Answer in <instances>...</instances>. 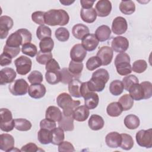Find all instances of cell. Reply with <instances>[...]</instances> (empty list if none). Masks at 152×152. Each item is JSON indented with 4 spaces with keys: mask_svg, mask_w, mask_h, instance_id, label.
<instances>
[{
    "mask_svg": "<svg viewBox=\"0 0 152 152\" xmlns=\"http://www.w3.org/2000/svg\"><path fill=\"white\" fill-rule=\"evenodd\" d=\"M109 77V74L106 69L100 68L96 70L93 73L91 79L87 81L88 88L91 91H102Z\"/></svg>",
    "mask_w": 152,
    "mask_h": 152,
    "instance_id": "obj_1",
    "label": "cell"
},
{
    "mask_svg": "<svg viewBox=\"0 0 152 152\" xmlns=\"http://www.w3.org/2000/svg\"><path fill=\"white\" fill-rule=\"evenodd\" d=\"M69 20V16L64 10L52 9L45 13V24L50 26H65Z\"/></svg>",
    "mask_w": 152,
    "mask_h": 152,
    "instance_id": "obj_2",
    "label": "cell"
},
{
    "mask_svg": "<svg viewBox=\"0 0 152 152\" xmlns=\"http://www.w3.org/2000/svg\"><path fill=\"white\" fill-rule=\"evenodd\" d=\"M32 39L31 32L26 28H20L11 34L6 40L5 45L11 48H20L27 43H30Z\"/></svg>",
    "mask_w": 152,
    "mask_h": 152,
    "instance_id": "obj_3",
    "label": "cell"
},
{
    "mask_svg": "<svg viewBox=\"0 0 152 152\" xmlns=\"http://www.w3.org/2000/svg\"><path fill=\"white\" fill-rule=\"evenodd\" d=\"M59 107L63 109L62 114L65 116L72 115L74 110L80 104L79 100H74L71 96L66 93H62L56 98Z\"/></svg>",
    "mask_w": 152,
    "mask_h": 152,
    "instance_id": "obj_4",
    "label": "cell"
},
{
    "mask_svg": "<svg viewBox=\"0 0 152 152\" xmlns=\"http://www.w3.org/2000/svg\"><path fill=\"white\" fill-rule=\"evenodd\" d=\"M130 61L129 56L125 52L119 53L116 55L115 59V65L118 74L125 76L131 73L132 67Z\"/></svg>",
    "mask_w": 152,
    "mask_h": 152,
    "instance_id": "obj_5",
    "label": "cell"
},
{
    "mask_svg": "<svg viewBox=\"0 0 152 152\" xmlns=\"http://www.w3.org/2000/svg\"><path fill=\"white\" fill-rule=\"evenodd\" d=\"M0 128L2 131L10 132L15 127L14 119L12 118L11 112L7 108L0 109Z\"/></svg>",
    "mask_w": 152,
    "mask_h": 152,
    "instance_id": "obj_6",
    "label": "cell"
},
{
    "mask_svg": "<svg viewBox=\"0 0 152 152\" xmlns=\"http://www.w3.org/2000/svg\"><path fill=\"white\" fill-rule=\"evenodd\" d=\"M28 87L27 82L24 79L20 78L11 83L8 89L14 96H24L28 92Z\"/></svg>",
    "mask_w": 152,
    "mask_h": 152,
    "instance_id": "obj_7",
    "label": "cell"
},
{
    "mask_svg": "<svg viewBox=\"0 0 152 152\" xmlns=\"http://www.w3.org/2000/svg\"><path fill=\"white\" fill-rule=\"evenodd\" d=\"M17 72L21 75L28 74L31 69V60L26 56L21 55L14 61Z\"/></svg>",
    "mask_w": 152,
    "mask_h": 152,
    "instance_id": "obj_8",
    "label": "cell"
},
{
    "mask_svg": "<svg viewBox=\"0 0 152 152\" xmlns=\"http://www.w3.org/2000/svg\"><path fill=\"white\" fill-rule=\"evenodd\" d=\"M137 144L142 147L150 148L152 147V129L151 128L138 131L135 135Z\"/></svg>",
    "mask_w": 152,
    "mask_h": 152,
    "instance_id": "obj_9",
    "label": "cell"
},
{
    "mask_svg": "<svg viewBox=\"0 0 152 152\" xmlns=\"http://www.w3.org/2000/svg\"><path fill=\"white\" fill-rule=\"evenodd\" d=\"M113 52L112 48L108 46L101 47L97 53V56L100 58L102 62V65L106 66L110 64L112 61Z\"/></svg>",
    "mask_w": 152,
    "mask_h": 152,
    "instance_id": "obj_10",
    "label": "cell"
},
{
    "mask_svg": "<svg viewBox=\"0 0 152 152\" xmlns=\"http://www.w3.org/2000/svg\"><path fill=\"white\" fill-rule=\"evenodd\" d=\"M112 50L116 52H125L129 48V41L125 37L116 36L114 37L111 42Z\"/></svg>",
    "mask_w": 152,
    "mask_h": 152,
    "instance_id": "obj_11",
    "label": "cell"
},
{
    "mask_svg": "<svg viewBox=\"0 0 152 152\" xmlns=\"http://www.w3.org/2000/svg\"><path fill=\"white\" fill-rule=\"evenodd\" d=\"M128 28V23L126 19L119 16L114 18L112 24V31L115 34L121 35L125 33Z\"/></svg>",
    "mask_w": 152,
    "mask_h": 152,
    "instance_id": "obj_12",
    "label": "cell"
},
{
    "mask_svg": "<svg viewBox=\"0 0 152 152\" xmlns=\"http://www.w3.org/2000/svg\"><path fill=\"white\" fill-rule=\"evenodd\" d=\"M97 15L100 17L108 16L112 11V4L108 0H100L97 1L95 6Z\"/></svg>",
    "mask_w": 152,
    "mask_h": 152,
    "instance_id": "obj_13",
    "label": "cell"
},
{
    "mask_svg": "<svg viewBox=\"0 0 152 152\" xmlns=\"http://www.w3.org/2000/svg\"><path fill=\"white\" fill-rule=\"evenodd\" d=\"M14 25L12 19L7 15H2L0 17V37L4 39L7 37L9 31Z\"/></svg>",
    "mask_w": 152,
    "mask_h": 152,
    "instance_id": "obj_14",
    "label": "cell"
},
{
    "mask_svg": "<svg viewBox=\"0 0 152 152\" xmlns=\"http://www.w3.org/2000/svg\"><path fill=\"white\" fill-rule=\"evenodd\" d=\"M87 55V51L81 44H76L72 46L70 50V58L72 61L82 62Z\"/></svg>",
    "mask_w": 152,
    "mask_h": 152,
    "instance_id": "obj_15",
    "label": "cell"
},
{
    "mask_svg": "<svg viewBox=\"0 0 152 152\" xmlns=\"http://www.w3.org/2000/svg\"><path fill=\"white\" fill-rule=\"evenodd\" d=\"M14 137L9 134H2L0 135V149L2 151H12L14 148Z\"/></svg>",
    "mask_w": 152,
    "mask_h": 152,
    "instance_id": "obj_16",
    "label": "cell"
},
{
    "mask_svg": "<svg viewBox=\"0 0 152 152\" xmlns=\"http://www.w3.org/2000/svg\"><path fill=\"white\" fill-rule=\"evenodd\" d=\"M99 41L94 34H88L81 40V45L86 51H93L96 49Z\"/></svg>",
    "mask_w": 152,
    "mask_h": 152,
    "instance_id": "obj_17",
    "label": "cell"
},
{
    "mask_svg": "<svg viewBox=\"0 0 152 152\" xmlns=\"http://www.w3.org/2000/svg\"><path fill=\"white\" fill-rule=\"evenodd\" d=\"M16 72L14 69L6 67L2 69L0 71V84L1 86L11 83L16 78Z\"/></svg>",
    "mask_w": 152,
    "mask_h": 152,
    "instance_id": "obj_18",
    "label": "cell"
},
{
    "mask_svg": "<svg viewBox=\"0 0 152 152\" xmlns=\"http://www.w3.org/2000/svg\"><path fill=\"white\" fill-rule=\"evenodd\" d=\"M46 92L45 86L42 84H31L28 90V95L33 99H39L44 97Z\"/></svg>",
    "mask_w": 152,
    "mask_h": 152,
    "instance_id": "obj_19",
    "label": "cell"
},
{
    "mask_svg": "<svg viewBox=\"0 0 152 152\" xmlns=\"http://www.w3.org/2000/svg\"><path fill=\"white\" fill-rule=\"evenodd\" d=\"M106 145L110 148H118L121 142V135L118 132H110L105 137Z\"/></svg>",
    "mask_w": 152,
    "mask_h": 152,
    "instance_id": "obj_20",
    "label": "cell"
},
{
    "mask_svg": "<svg viewBox=\"0 0 152 152\" xmlns=\"http://www.w3.org/2000/svg\"><path fill=\"white\" fill-rule=\"evenodd\" d=\"M89 109L84 105L78 106L73 112L72 116L74 120L78 122L85 121L89 116Z\"/></svg>",
    "mask_w": 152,
    "mask_h": 152,
    "instance_id": "obj_21",
    "label": "cell"
},
{
    "mask_svg": "<svg viewBox=\"0 0 152 152\" xmlns=\"http://www.w3.org/2000/svg\"><path fill=\"white\" fill-rule=\"evenodd\" d=\"M84 104L88 109H94L99 104V97L97 93L94 91H90L85 95Z\"/></svg>",
    "mask_w": 152,
    "mask_h": 152,
    "instance_id": "obj_22",
    "label": "cell"
},
{
    "mask_svg": "<svg viewBox=\"0 0 152 152\" xmlns=\"http://www.w3.org/2000/svg\"><path fill=\"white\" fill-rule=\"evenodd\" d=\"M128 91L130 96L134 100L139 101L144 99V91L143 87L139 83L133 84L129 88Z\"/></svg>",
    "mask_w": 152,
    "mask_h": 152,
    "instance_id": "obj_23",
    "label": "cell"
},
{
    "mask_svg": "<svg viewBox=\"0 0 152 152\" xmlns=\"http://www.w3.org/2000/svg\"><path fill=\"white\" fill-rule=\"evenodd\" d=\"M45 118L55 122H59L62 118V113L58 107L50 106L46 110Z\"/></svg>",
    "mask_w": 152,
    "mask_h": 152,
    "instance_id": "obj_24",
    "label": "cell"
},
{
    "mask_svg": "<svg viewBox=\"0 0 152 152\" xmlns=\"http://www.w3.org/2000/svg\"><path fill=\"white\" fill-rule=\"evenodd\" d=\"M104 122L103 118L98 115H92L88 121L89 128L93 131H98L103 128Z\"/></svg>",
    "mask_w": 152,
    "mask_h": 152,
    "instance_id": "obj_25",
    "label": "cell"
},
{
    "mask_svg": "<svg viewBox=\"0 0 152 152\" xmlns=\"http://www.w3.org/2000/svg\"><path fill=\"white\" fill-rule=\"evenodd\" d=\"M97 13L95 8L89 9L81 8L80 11V17L82 20L87 23H92L95 21L97 18Z\"/></svg>",
    "mask_w": 152,
    "mask_h": 152,
    "instance_id": "obj_26",
    "label": "cell"
},
{
    "mask_svg": "<svg viewBox=\"0 0 152 152\" xmlns=\"http://www.w3.org/2000/svg\"><path fill=\"white\" fill-rule=\"evenodd\" d=\"M89 32L88 27L83 24H77L72 28V33L74 37L78 40H82L85 36L89 34Z\"/></svg>",
    "mask_w": 152,
    "mask_h": 152,
    "instance_id": "obj_27",
    "label": "cell"
},
{
    "mask_svg": "<svg viewBox=\"0 0 152 152\" xmlns=\"http://www.w3.org/2000/svg\"><path fill=\"white\" fill-rule=\"evenodd\" d=\"M111 30L109 26L106 25H102L97 27L95 31L94 35L99 41L104 42L110 38Z\"/></svg>",
    "mask_w": 152,
    "mask_h": 152,
    "instance_id": "obj_28",
    "label": "cell"
},
{
    "mask_svg": "<svg viewBox=\"0 0 152 152\" xmlns=\"http://www.w3.org/2000/svg\"><path fill=\"white\" fill-rule=\"evenodd\" d=\"M74 120L72 115L65 116L62 114V119L58 122V126L64 131H72L74 128Z\"/></svg>",
    "mask_w": 152,
    "mask_h": 152,
    "instance_id": "obj_29",
    "label": "cell"
},
{
    "mask_svg": "<svg viewBox=\"0 0 152 152\" xmlns=\"http://www.w3.org/2000/svg\"><path fill=\"white\" fill-rule=\"evenodd\" d=\"M81 82L78 78H74L68 84V91L71 96L80 98L81 97L80 94V86Z\"/></svg>",
    "mask_w": 152,
    "mask_h": 152,
    "instance_id": "obj_30",
    "label": "cell"
},
{
    "mask_svg": "<svg viewBox=\"0 0 152 152\" xmlns=\"http://www.w3.org/2000/svg\"><path fill=\"white\" fill-rule=\"evenodd\" d=\"M119 10L125 15H131L135 11V5L132 1H122L119 4Z\"/></svg>",
    "mask_w": 152,
    "mask_h": 152,
    "instance_id": "obj_31",
    "label": "cell"
},
{
    "mask_svg": "<svg viewBox=\"0 0 152 152\" xmlns=\"http://www.w3.org/2000/svg\"><path fill=\"white\" fill-rule=\"evenodd\" d=\"M140 121L139 118L133 114H130L125 116L124 124L129 129H135L140 126Z\"/></svg>",
    "mask_w": 152,
    "mask_h": 152,
    "instance_id": "obj_32",
    "label": "cell"
},
{
    "mask_svg": "<svg viewBox=\"0 0 152 152\" xmlns=\"http://www.w3.org/2000/svg\"><path fill=\"white\" fill-rule=\"evenodd\" d=\"M83 69V64L71 61L69 64L68 70L74 78H78L81 76Z\"/></svg>",
    "mask_w": 152,
    "mask_h": 152,
    "instance_id": "obj_33",
    "label": "cell"
},
{
    "mask_svg": "<svg viewBox=\"0 0 152 152\" xmlns=\"http://www.w3.org/2000/svg\"><path fill=\"white\" fill-rule=\"evenodd\" d=\"M123 110L118 102H112L109 103L106 107L107 115L111 117H118L120 116Z\"/></svg>",
    "mask_w": 152,
    "mask_h": 152,
    "instance_id": "obj_34",
    "label": "cell"
},
{
    "mask_svg": "<svg viewBox=\"0 0 152 152\" xmlns=\"http://www.w3.org/2000/svg\"><path fill=\"white\" fill-rule=\"evenodd\" d=\"M37 140L42 144L46 145L51 143L52 132L51 131L40 128L37 132Z\"/></svg>",
    "mask_w": 152,
    "mask_h": 152,
    "instance_id": "obj_35",
    "label": "cell"
},
{
    "mask_svg": "<svg viewBox=\"0 0 152 152\" xmlns=\"http://www.w3.org/2000/svg\"><path fill=\"white\" fill-rule=\"evenodd\" d=\"M52 132V141L51 143L53 145H59L61 142H62L65 138L64 135V131L58 127L55 128L53 130L51 131Z\"/></svg>",
    "mask_w": 152,
    "mask_h": 152,
    "instance_id": "obj_36",
    "label": "cell"
},
{
    "mask_svg": "<svg viewBox=\"0 0 152 152\" xmlns=\"http://www.w3.org/2000/svg\"><path fill=\"white\" fill-rule=\"evenodd\" d=\"M118 103L120 104L122 110L124 111H126L132 107L134 105V100L129 94H125L119 99Z\"/></svg>",
    "mask_w": 152,
    "mask_h": 152,
    "instance_id": "obj_37",
    "label": "cell"
},
{
    "mask_svg": "<svg viewBox=\"0 0 152 152\" xmlns=\"http://www.w3.org/2000/svg\"><path fill=\"white\" fill-rule=\"evenodd\" d=\"M15 128L20 131H27L32 126L31 123L24 118H17L14 119Z\"/></svg>",
    "mask_w": 152,
    "mask_h": 152,
    "instance_id": "obj_38",
    "label": "cell"
},
{
    "mask_svg": "<svg viewBox=\"0 0 152 152\" xmlns=\"http://www.w3.org/2000/svg\"><path fill=\"white\" fill-rule=\"evenodd\" d=\"M124 90V84L120 80H113L110 83L109 85V91L110 93L114 96H119L121 94Z\"/></svg>",
    "mask_w": 152,
    "mask_h": 152,
    "instance_id": "obj_39",
    "label": "cell"
},
{
    "mask_svg": "<svg viewBox=\"0 0 152 152\" xmlns=\"http://www.w3.org/2000/svg\"><path fill=\"white\" fill-rule=\"evenodd\" d=\"M121 135V142L120 147L122 149L125 150H131L134 145V140L132 137L127 134L122 133Z\"/></svg>",
    "mask_w": 152,
    "mask_h": 152,
    "instance_id": "obj_40",
    "label": "cell"
},
{
    "mask_svg": "<svg viewBox=\"0 0 152 152\" xmlns=\"http://www.w3.org/2000/svg\"><path fill=\"white\" fill-rule=\"evenodd\" d=\"M46 81L51 85H55L61 81V73L58 71H46L45 74Z\"/></svg>",
    "mask_w": 152,
    "mask_h": 152,
    "instance_id": "obj_41",
    "label": "cell"
},
{
    "mask_svg": "<svg viewBox=\"0 0 152 152\" xmlns=\"http://www.w3.org/2000/svg\"><path fill=\"white\" fill-rule=\"evenodd\" d=\"M54 47V42L51 37H46L40 40L39 48L43 52H50Z\"/></svg>",
    "mask_w": 152,
    "mask_h": 152,
    "instance_id": "obj_42",
    "label": "cell"
},
{
    "mask_svg": "<svg viewBox=\"0 0 152 152\" xmlns=\"http://www.w3.org/2000/svg\"><path fill=\"white\" fill-rule=\"evenodd\" d=\"M21 50L23 54L30 57L35 56L38 52L36 46L30 42L24 44L21 47Z\"/></svg>",
    "mask_w": 152,
    "mask_h": 152,
    "instance_id": "obj_43",
    "label": "cell"
},
{
    "mask_svg": "<svg viewBox=\"0 0 152 152\" xmlns=\"http://www.w3.org/2000/svg\"><path fill=\"white\" fill-rule=\"evenodd\" d=\"M36 36L38 39L41 40L46 37H50L52 36V31L50 28L46 26H40L37 28Z\"/></svg>",
    "mask_w": 152,
    "mask_h": 152,
    "instance_id": "obj_44",
    "label": "cell"
},
{
    "mask_svg": "<svg viewBox=\"0 0 152 152\" xmlns=\"http://www.w3.org/2000/svg\"><path fill=\"white\" fill-rule=\"evenodd\" d=\"M55 36L59 41L62 42H66L69 37V32L66 28L61 27L56 30Z\"/></svg>",
    "mask_w": 152,
    "mask_h": 152,
    "instance_id": "obj_45",
    "label": "cell"
},
{
    "mask_svg": "<svg viewBox=\"0 0 152 152\" xmlns=\"http://www.w3.org/2000/svg\"><path fill=\"white\" fill-rule=\"evenodd\" d=\"M36 59L39 64L46 65L51 59H52V53L51 52H43L40 50L36 55Z\"/></svg>",
    "mask_w": 152,
    "mask_h": 152,
    "instance_id": "obj_46",
    "label": "cell"
},
{
    "mask_svg": "<svg viewBox=\"0 0 152 152\" xmlns=\"http://www.w3.org/2000/svg\"><path fill=\"white\" fill-rule=\"evenodd\" d=\"M147 68V63L144 59H138L135 61L132 66V71L136 73H142Z\"/></svg>",
    "mask_w": 152,
    "mask_h": 152,
    "instance_id": "obj_47",
    "label": "cell"
},
{
    "mask_svg": "<svg viewBox=\"0 0 152 152\" xmlns=\"http://www.w3.org/2000/svg\"><path fill=\"white\" fill-rule=\"evenodd\" d=\"M122 82L124 84V89L128 91L129 88L133 84L139 83V80L135 75H127L123 78Z\"/></svg>",
    "mask_w": 152,
    "mask_h": 152,
    "instance_id": "obj_48",
    "label": "cell"
},
{
    "mask_svg": "<svg viewBox=\"0 0 152 152\" xmlns=\"http://www.w3.org/2000/svg\"><path fill=\"white\" fill-rule=\"evenodd\" d=\"M27 79L31 84H41V83L43 81V78L42 74L40 71L34 70L30 73L27 77Z\"/></svg>",
    "mask_w": 152,
    "mask_h": 152,
    "instance_id": "obj_49",
    "label": "cell"
},
{
    "mask_svg": "<svg viewBox=\"0 0 152 152\" xmlns=\"http://www.w3.org/2000/svg\"><path fill=\"white\" fill-rule=\"evenodd\" d=\"M101 65V60L97 56L90 57L86 62V68L89 71H93Z\"/></svg>",
    "mask_w": 152,
    "mask_h": 152,
    "instance_id": "obj_50",
    "label": "cell"
},
{
    "mask_svg": "<svg viewBox=\"0 0 152 152\" xmlns=\"http://www.w3.org/2000/svg\"><path fill=\"white\" fill-rule=\"evenodd\" d=\"M45 13L43 11H35L31 14V20L40 26L44 25L45 24Z\"/></svg>",
    "mask_w": 152,
    "mask_h": 152,
    "instance_id": "obj_51",
    "label": "cell"
},
{
    "mask_svg": "<svg viewBox=\"0 0 152 152\" xmlns=\"http://www.w3.org/2000/svg\"><path fill=\"white\" fill-rule=\"evenodd\" d=\"M61 73V81L62 83L66 84L73 80L74 78L72 74L69 72L68 68H64L60 70Z\"/></svg>",
    "mask_w": 152,
    "mask_h": 152,
    "instance_id": "obj_52",
    "label": "cell"
},
{
    "mask_svg": "<svg viewBox=\"0 0 152 152\" xmlns=\"http://www.w3.org/2000/svg\"><path fill=\"white\" fill-rule=\"evenodd\" d=\"M144 91V99H148L152 96V84L150 81H142L140 83Z\"/></svg>",
    "mask_w": 152,
    "mask_h": 152,
    "instance_id": "obj_53",
    "label": "cell"
},
{
    "mask_svg": "<svg viewBox=\"0 0 152 152\" xmlns=\"http://www.w3.org/2000/svg\"><path fill=\"white\" fill-rule=\"evenodd\" d=\"M56 126L55 122L47 118L42 119L40 122V127L42 129H46L49 131L53 130Z\"/></svg>",
    "mask_w": 152,
    "mask_h": 152,
    "instance_id": "obj_54",
    "label": "cell"
},
{
    "mask_svg": "<svg viewBox=\"0 0 152 152\" xmlns=\"http://www.w3.org/2000/svg\"><path fill=\"white\" fill-rule=\"evenodd\" d=\"M46 71H60V66L58 62L53 58L51 59L45 66Z\"/></svg>",
    "mask_w": 152,
    "mask_h": 152,
    "instance_id": "obj_55",
    "label": "cell"
},
{
    "mask_svg": "<svg viewBox=\"0 0 152 152\" xmlns=\"http://www.w3.org/2000/svg\"><path fill=\"white\" fill-rule=\"evenodd\" d=\"M75 149L73 145L69 141H62L58 145V151H74Z\"/></svg>",
    "mask_w": 152,
    "mask_h": 152,
    "instance_id": "obj_56",
    "label": "cell"
},
{
    "mask_svg": "<svg viewBox=\"0 0 152 152\" xmlns=\"http://www.w3.org/2000/svg\"><path fill=\"white\" fill-rule=\"evenodd\" d=\"M20 52V48H11L6 45L4 46L3 49V53H7L12 58L17 56Z\"/></svg>",
    "mask_w": 152,
    "mask_h": 152,
    "instance_id": "obj_57",
    "label": "cell"
},
{
    "mask_svg": "<svg viewBox=\"0 0 152 152\" xmlns=\"http://www.w3.org/2000/svg\"><path fill=\"white\" fill-rule=\"evenodd\" d=\"M21 151L25 152H36L39 151V147L33 142H29L23 145L21 148Z\"/></svg>",
    "mask_w": 152,
    "mask_h": 152,
    "instance_id": "obj_58",
    "label": "cell"
},
{
    "mask_svg": "<svg viewBox=\"0 0 152 152\" xmlns=\"http://www.w3.org/2000/svg\"><path fill=\"white\" fill-rule=\"evenodd\" d=\"M12 58L5 53H2L1 54V61L0 65L2 66H5L9 65L11 64Z\"/></svg>",
    "mask_w": 152,
    "mask_h": 152,
    "instance_id": "obj_59",
    "label": "cell"
},
{
    "mask_svg": "<svg viewBox=\"0 0 152 152\" xmlns=\"http://www.w3.org/2000/svg\"><path fill=\"white\" fill-rule=\"evenodd\" d=\"M94 1H88V0H81L80 4L82 7V8L84 9H89L92 8Z\"/></svg>",
    "mask_w": 152,
    "mask_h": 152,
    "instance_id": "obj_60",
    "label": "cell"
},
{
    "mask_svg": "<svg viewBox=\"0 0 152 152\" xmlns=\"http://www.w3.org/2000/svg\"><path fill=\"white\" fill-rule=\"evenodd\" d=\"M80 94L81 97H84L86 94H87L88 92L91 91L89 90L87 87V82H84L81 83V85L80 86Z\"/></svg>",
    "mask_w": 152,
    "mask_h": 152,
    "instance_id": "obj_61",
    "label": "cell"
},
{
    "mask_svg": "<svg viewBox=\"0 0 152 152\" xmlns=\"http://www.w3.org/2000/svg\"><path fill=\"white\" fill-rule=\"evenodd\" d=\"M60 3H61L62 4H63L64 5H71L72 3L74 2V1H70V0H60L59 1Z\"/></svg>",
    "mask_w": 152,
    "mask_h": 152,
    "instance_id": "obj_62",
    "label": "cell"
}]
</instances>
